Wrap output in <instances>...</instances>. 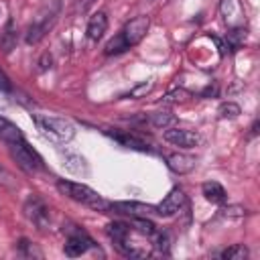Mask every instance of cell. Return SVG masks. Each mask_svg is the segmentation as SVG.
<instances>
[{
	"label": "cell",
	"mask_w": 260,
	"mask_h": 260,
	"mask_svg": "<svg viewBox=\"0 0 260 260\" xmlns=\"http://www.w3.org/2000/svg\"><path fill=\"white\" fill-rule=\"evenodd\" d=\"M148 26H150V18L144 16V14H140V16H136V18L128 20V22L122 26V30H120L114 39H110V41L106 43L104 53H106V55H118V53H124V51L132 49V47H136V45L146 37Z\"/></svg>",
	"instance_id": "6da1fadb"
},
{
	"label": "cell",
	"mask_w": 260,
	"mask_h": 260,
	"mask_svg": "<svg viewBox=\"0 0 260 260\" xmlns=\"http://www.w3.org/2000/svg\"><path fill=\"white\" fill-rule=\"evenodd\" d=\"M57 189L61 191V195H65L67 199L75 201V203H81L89 209H95V211H108L110 209V201H106L98 191H93L91 187L83 185V183H75V181H65V179H59L57 181Z\"/></svg>",
	"instance_id": "7a4b0ae2"
},
{
	"label": "cell",
	"mask_w": 260,
	"mask_h": 260,
	"mask_svg": "<svg viewBox=\"0 0 260 260\" xmlns=\"http://www.w3.org/2000/svg\"><path fill=\"white\" fill-rule=\"evenodd\" d=\"M32 122L37 124V128L41 130V134H43L45 138H49L51 142L65 144V142H69V140L75 136V126H73L69 120H65V118L35 114V116H32Z\"/></svg>",
	"instance_id": "3957f363"
},
{
	"label": "cell",
	"mask_w": 260,
	"mask_h": 260,
	"mask_svg": "<svg viewBox=\"0 0 260 260\" xmlns=\"http://www.w3.org/2000/svg\"><path fill=\"white\" fill-rule=\"evenodd\" d=\"M59 2H55L51 8H47L45 12H41L39 14V18L26 28V35H24V41L28 43V45H37L39 41H43L45 39V35L49 32V28L55 24V20H57V14H59Z\"/></svg>",
	"instance_id": "277c9868"
},
{
	"label": "cell",
	"mask_w": 260,
	"mask_h": 260,
	"mask_svg": "<svg viewBox=\"0 0 260 260\" xmlns=\"http://www.w3.org/2000/svg\"><path fill=\"white\" fill-rule=\"evenodd\" d=\"M8 148H10V154H12V158L16 160V165L22 169V171H26V173H39V171H43V158L39 156V152L37 150H32L24 140H20V142H14V144H8Z\"/></svg>",
	"instance_id": "5b68a950"
},
{
	"label": "cell",
	"mask_w": 260,
	"mask_h": 260,
	"mask_svg": "<svg viewBox=\"0 0 260 260\" xmlns=\"http://www.w3.org/2000/svg\"><path fill=\"white\" fill-rule=\"evenodd\" d=\"M93 246V240L77 225H71L67 228V242L63 246V252L69 256V258H75V256H81L85 254L89 248Z\"/></svg>",
	"instance_id": "8992f818"
},
{
	"label": "cell",
	"mask_w": 260,
	"mask_h": 260,
	"mask_svg": "<svg viewBox=\"0 0 260 260\" xmlns=\"http://www.w3.org/2000/svg\"><path fill=\"white\" fill-rule=\"evenodd\" d=\"M22 211H24V215H26L39 230H45V228L49 225V207L45 205V201H43L41 197L30 195V197L24 201Z\"/></svg>",
	"instance_id": "52a82bcc"
},
{
	"label": "cell",
	"mask_w": 260,
	"mask_h": 260,
	"mask_svg": "<svg viewBox=\"0 0 260 260\" xmlns=\"http://www.w3.org/2000/svg\"><path fill=\"white\" fill-rule=\"evenodd\" d=\"M185 203H187V197H185L183 189L181 187H173L165 195V199L156 205V215L158 217H173L175 213H179L185 207Z\"/></svg>",
	"instance_id": "ba28073f"
},
{
	"label": "cell",
	"mask_w": 260,
	"mask_h": 260,
	"mask_svg": "<svg viewBox=\"0 0 260 260\" xmlns=\"http://www.w3.org/2000/svg\"><path fill=\"white\" fill-rule=\"evenodd\" d=\"M110 209L128 217H148V215H156V205H148V203H140V201H116L110 203Z\"/></svg>",
	"instance_id": "9c48e42d"
},
{
	"label": "cell",
	"mask_w": 260,
	"mask_h": 260,
	"mask_svg": "<svg viewBox=\"0 0 260 260\" xmlns=\"http://www.w3.org/2000/svg\"><path fill=\"white\" fill-rule=\"evenodd\" d=\"M162 138L173 144V146H179V148H193L199 144V134L193 132V130H187V128H165V134Z\"/></svg>",
	"instance_id": "30bf717a"
},
{
	"label": "cell",
	"mask_w": 260,
	"mask_h": 260,
	"mask_svg": "<svg viewBox=\"0 0 260 260\" xmlns=\"http://www.w3.org/2000/svg\"><path fill=\"white\" fill-rule=\"evenodd\" d=\"M106 134L110 136V138H114L120 146H124V148H132V150H140V152H148L150 148H148V144L142 140V138H138L136 134H132L130 130H106Z\"/></svg>",
	"instance_id": "8fae6325"
},
{
	"label": "cell",
	"mask_w": 260,
	"mask_h": 260,
	"mask_svg": "<svg viewBox=\"0 0 260 260\" xmlns=\"http://www.w3.org/2000/svg\"><path fill=\"white\" fill-rule=\"evenodd\" d=\"M195 165H197V160L191 154H183V152H171V154H167V167L173 173H177V175L191 173L195 169Z\"/></svg>",
	"instance_id": "7c38bea8"
},
{
	"label": "cell",
	"mask_w": 260,
	"mask_h": 260,
	"mask_svg": "<svg viewBox=\"0 0 260 260\" xmlns=\"http://www.w3.org/2000/svg\"><path fill=\"white\" fill-rule=\"evenodd\" d=\"M106 28H108V14H106L104 10H98V12H93V14L89 16L87 26H85V35H87L89 41L98 43V41L104 37Z\"/></svg>",
	"instance_id": "4fadbf2b"
},
{
	"label": "cell",
	"mask_w": 260,
	"mask_h": 260,
	"mask_svg": "<svg viewBox=\"0 0 260 260\" xmlns=\"http://www.w3.org/2000/svg\"><path fill=\"white\" fill-rule=\"evenodd\" d=\"M201 193H203V197H205L209 203H215V205H223L225 199H228L225 189H223L217 181H207V183H203V185H201Z\"/></svg>",
	"instance_id": "5bb4252c"
},
{
	"label": "cell",
	"mask_w": 260,
	"mask_h": 260,
	"mask_svg": "<svg viewBox=\"0 0 260 260\" xmlns=\"http://www.w3.org/2000/svg\"><path fill=\"white\" fill-rule=\"evenodd\" d=\"M0 140H4L6 144H14V142L24 140V136H22V130L14 122L0 116Z\"/></svg>",
	"instance_id": "9a60e30c"
},
{
	"label": "cell",
	"mask_w": 260,
	"mask_h": 260,
	"mask_svg": "<svg viewBox=\"0 0 260 260\" xmlns=\"http://www.w3.org/2000/svg\"><path fill=\"white\" fill-rule=\"evenodd\" d=\"M250 256V250L244 244H234L230 248H225L223 252H219V258L223 260H246Z\"/></svg>",
	"instance_id": "2e32d148"
},
{
	"label": "cell",
	"mask_w": 260,
	"mask_h": 260,
	"mask_svg": "<svg viewBox=\"0 0 260 260\" xmlns=\"http://www.w3.org/2000/svg\"><path fill=\"white\" fill-rule=\"evenodd\" d=\"M175 122V114L173 112H169V110H158V112H154V114H150V124L154 126V128H169L171 124Z\"/></svg>",
	"instance_id": "e0dca14e"
},
{
	"label": "cell",
	"mask_w": 260,
	"mask_h": 260,
	"mask_svg": "<svg viewBox=\"0 0 260 260\" xmlns=\"http://www.w3.org/2000/svg\"><path fill=\"white\" fill-rule=\"evenodd\" d=\"M217 114H219V118L221 120H225V118H238L240 114H242V110H240V106L236 104V102H223L219 108H217Z\"/></svg>",
	"instance_id": "ac0fdd59"
},
{
	"label": "cell",
	"mask_w": 260,
	"mask_h": 260,
	"mask_svg": "<svg viewBox=\"0 0 260 260\" xmlns=\"http://www.w3.org/2000/svg\"><path fill=\"white\" fill-rule=\"evenodd\" d=\"M225 39H228V45H230L232 49H238V47L246 41V28H244V26H236V28H232V30L225 35Z\"/></svg>",
	"instance_id": "d6986e66"
},
{
	"label": "cell",
	"mask_w": 260,
	"mask_h": 260,
	"mask_svg": "<svg viewBox=\"0 0 260 260\" xmlns=\"http://www.w3.org/2000/svg\"><path fill=\"white\" fill-rule=\"evenodd\" d=\"M14 45H16V35H14V30H12V22H8V24H6V30H4V35H2L0 47L4 49V53H10V51L14 49Z\"/></svg>",
	"instance_id": "ffe728a7"
},
{
	"label": "cell",
	"mask_w": 260,
	"mask_h": 260,
	"mask_svg": "<svg viewBox=\"0 0 260 260\" xmlns=\"http://www.w3.org/2000/svg\"><path fill=\"white\" fill-rule=\"evenodd\" d=\"M191 95H193V93L187 91V89H173V91H169V93L162 98V102H165V104H183V102H187Z\"/></svg>",
	"instance_id": "44dd1931"
},
{
	"label": "cell",
	"mask_w": 260,
	"mask_h": 260,
	"mask_svg": "<svg viewBox=\"0 0 260 260\" xmlns=\"http://www.w3.org/2000/svg\"><path fill=\"white\" fill-rule=\"evenodd\" d=\"M150 89H152V81H144V83L136 85L134 89H130V93H128L126 98H132V100H136V98H142V95H146Z\"/></svg>",
	"instance_id": "7402d4cb"
},
{
	"label": "cell",
	"mask_w": 260,
	"mask_h": 260,
	"mask_svg": "<svg viewBox=\"0 0 260 260\" xmlns=\"http://www.w3.org/2000/svg\"><path fill=\"white\" fill-rule=\"evenodd\" d=\"M18 248L24 252V256H30V254L41 256V252H35V248H32V244H30L28 240H20V242H18Z\"/></svg>",
	"instance_id": "603a6c76"
},
{
	"label": "cell",
	"mask_w": 260,
	"mask_h": 260,
	"mask_svg": "<svg viewBox=\"0 0 260 260\" xmlns=\"http://www.w3.org/2000/svg\"><path fill=\"white\" fill-rule=\"evenodd\" d=\"M0 91H12V83L2 69H0Z\"/></svg>",
	"instance_id": "cb8c5ba5"
},
{
	"label": "cell",
	"mask_w": 260,
	"mask_h": 260,
	"mask_svg": "<svg viewBox=\"0 0 260 260\" xmlns=\"http://www.w3.org/2000/svg\"><path fill=\"white\" fill-rule=\"evenodd\" d=\"M51 63H53L51 55H49V53H45V55L39 59V69H41V71H45V69H49V67H51Z\"/></svg>",
	"instance_id": "d4e9b609"
},
{
	"label": "cell",
	"mask_w": 260,
	"mask_h": 260,
	"mask_svg": "<svg viewBox=\"0 0 260 260\" xmlns=\"http://www.w3.org/2000/svg\"><path fill=\"white\" fill-rule=\"evenodd\" d=\"M91 4H93V0H77V2H75L73 12H85V10H87V6H91Z\"/></svg>",
	"instance_id": "484cf974"
},
{
	"label": "cell",
	"mask_w": 260,
	"mask_h": 260,
	"mask_svg": "<svg viewBox=\"0 0 260 260\" xmlns=\"http://www.w3.org/2000/svg\"><path fill=\"white\" fill-rule=\"evenodd\" d=\"M201 95H203V98H209V95H217V85H213V87H211V85H207V87L201 91Z\"/></svg>",
	"instance_id": "4316f807"
},
{
	"label": "cell",
	"mask_w": 260,
	"mask_h": 260,
	"mask_svg": "<svg viewBox=\"0 0 260 260\" xmlns=\"http://www.w3.org/2000/svg\"><path fill=\"white\" fill-rule=\"evenodd\" d=\"M256 134H258V120H254L250 126V136H256Z\"/></svg>",
	"instance_id": "83f0119b"
}]
</instances>
